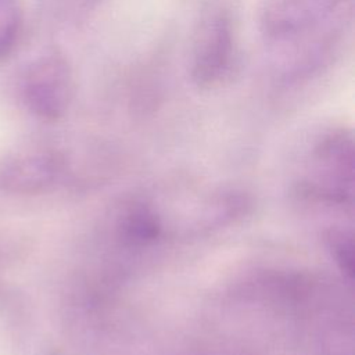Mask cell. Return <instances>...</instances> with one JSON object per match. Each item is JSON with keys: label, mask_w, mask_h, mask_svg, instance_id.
Here are the masks:
<instances>
[{"label": "cell", "mask_w": 355, "mask_h": 355, "mask_svg": "<svg viewBox=\"0 0 355 355\" xmlns=\"http://www.w3.org/2000/svg\"><path fill=\"white\" fill-rule=\"evenodd\" d=\"M237 60L236 22L230 8L211 6L194 31L189 75L194 86L211 90L222 86L233 73Z\"/></svg>", "instance_id": "cell-1"}, {"label": "cell", "mask_w": 355, "mask_h": 355, "mask_svg": "<svg viewBox=\"0 0 355 355\" xmlns=\"http://www.w3.org/2000/svg\"><path fill=\"white\" fill-rule=\"evenodd\" d=\"M349 0H262L259 25L266 40L280 47H298L331 31L334 17Z\"/></svg>", "instance_id": "cell-2"}, {"label": "cell", "mask_w": 355, "mask_h": 355, "mask_svg": "<svg viewBox=\"0 0 355 355\" xmlns=\"http://www.w3.org/2000/svg\"><path fill=\"white\" fill-rule=\"evenodd\" d=\"M26 108L37 118L57 121L68 110L73 94V73L68 60L49 51L31 61L19 83Z\"/></svg>", "instance_id": "cell-3"}, {"label": "cell", "mask_w": 355, "mask_h": 355, "mask_svg": "<svg viewBox=\"0 0 355 355\" xmlns=\"http://www.w3.org/2000/svg\"><path fill=\"white\" fill-rule=\"evenodd\" d=\"M55 176V162L46 155H28L7 164L0 172V186L8 193L40 191Z\"/></svg>", "instance_id": "cell-4"}, {"label": "cell", "mask_w": 355, "mask_h": 355, "mask_svg": "<svg viewBox=\"0 0 355 355\" xmlns=\"http://www.w3.org/2000/svg\"><path fill=\"white\" fill-rule=\"evenodd\" d=\"M22 29L19 10L12 4L0 6V61L8 58L18 44Z\"/></svg>", "instance_id": "cell-5"}, {"label": "cell", "mask_w": 355, "mask_h": 355, "mask_svg": "<svg viewBox=\"0 0 355 355\" xmlns=\"http://www.w3.org/2000/svg\"><path fill=\"white\" fill-rule=\"evenodd\" d=\"M125 236L136 243H146L158 236L159 225L147 209H136L128 215L123 225Z\"/></svg>", "instance_id": "cell-6"}, {"label": "cell", "mask_w": 355, "mask_h": 355, "mask_svg": "<svg viewBox=\"0 0 355 355\" xmlns=\"http://www.w3.org/2000/svg\"><path fill=\"white\" fill-rule=\"evenodd\" d=\"M331 250L336 261L341 266L343 272L352 277V240L347 237L344 233H333L331 239Z\"/></svg>", "instance_id": "cell-7"}]
</instances>
